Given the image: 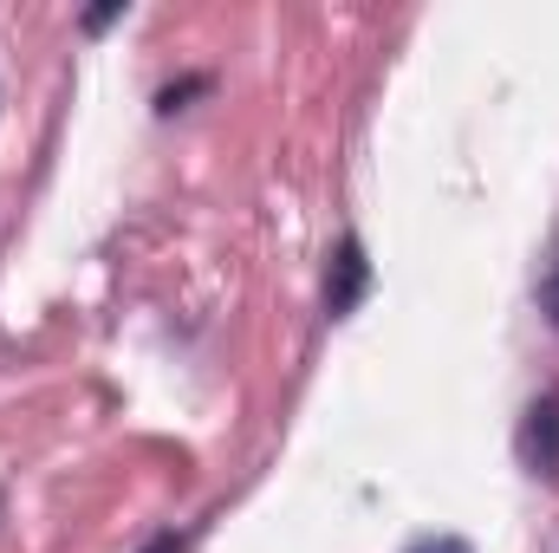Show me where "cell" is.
Wrapping results in <instances>:
<instances>
[{
    "instance_id": "6da1fadb",
    "label": "cell",
    "mask_w": 559,
    "mask_h": 553,
    "mask_svg": "<svg viewBox=\"0 0 559 553\" xmlns=\"http://www.w3.org/2000/svg\"><path fill=\"white\" fill-rule=\"evenodd\" d=\"M365 286H371V261H365L358 235H345L338 255H332V274H325V319H345L365 299Z\"/></svg>"
},
{
    "instance_id": "7a4b0ae2",
    "label": "cell",
    "mask_w": 559,
    "mask_h": 553,
    "mask_svg": "<svg viewBox=\"0 0 559 553\" xmlns=\"http://www.w3.org/2000/svg\"><path fill=\"white\" fill-rule=\"evenodd\" d=\"M521 456L534 475H559V391L534 398L527 404V423H521Z\"/></svg>"
},
{
    "instance_id": "3957f363",
    "label": "cell",
    "mask_w": 559,
    "mask_h": 553,
    "mask_svg": "<svg viewBox=\"0 0 559 553\" xmlns=\"http://www.w3.org/2000/svg\"><path fill=\"white\" fill-rule=\"evenodd\" d=\"M540 313L559 326V242H554V255H547V268H540Z\"/></svg>"
},
{
    "instance_id": "277c9868",
    "label": "cell",
    "mask_w": 559,
    "mask_h": 553,
    "mask_svg": "<svg viewBox=\"0 0 559 553\" xmlns=\"http://www.w3.org/2000/svg\"><path fill=\"white\" fill-rule=\"evenodd\" d=\"M411 553H468V541H449V534H442V541H417Z\"/></svg>"
},
{
    "instance_id": "5b68a950",
    "label": "cell",
    "mask_w": 559,
    "mask_h": 553,
    "mask_svg": "<svg viewBox=\"0 0 559 553\" xmlns=\"http://www.w3.org/2000/svg\"><path fill=\"white\" fill-rule=\"evenodd\" d=\"M143 553H182V541H176V534H163V541H150Z\"/></svg>"
}]
</instances>
